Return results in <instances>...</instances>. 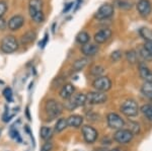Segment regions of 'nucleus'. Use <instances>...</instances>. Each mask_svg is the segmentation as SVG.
Returning <instances> with one entry per match:
<instances>
[{
	"label": "nucleus",
	"instance_id": "39",
	"mask_svg": "<svg viewBox=\"0 0 152 151\" xmlns=\"http://www.w3.org/2000/svg\"><path fill=\"white\" fill-rule=\"evenodd\" d=\"M72 5H73L72 2H70V3H68L67 5H66L65 8H64V10H63V12H64V13H65V12H68V10H69V9L71 8V7H72Z\"/></svg>",
	"mask_w": 152,
	"mask_h": 151
},
{
	"label": "nucleus",
	"instance_id": "41",
	"mask_svg": "<svg viewBox=\"0 0 152 151\" xmlns=\"http://www.w3.org/2000/svg\"><path fill=\"white\" fill-rule=\"evenodd\" d=\"M26 117H28V120H29V121H31V115H29V109H28V107H26Z\"/></svg>",
	"mask_w": 152,
	"mask_h": 151
},
{
	"label": "nucleus",
	"instance_id": "32",
	"mask_svg": "<svg viewBox=\"0 0 152 151\" xmlns=\"http://www.w3.org/2000/svg\"><path fill=\"white\" fill-rule=\"evenodd\" d=\"M3 96L6 98V101H12V90H11V88L6 87V88L3 90Z\"/></svg>",
	"mask_w": 152,
	"mask_h": 151
},
{
	"label": "nucleus",
	"instance_id": "8",
	"mask_svg": "<svg viewBox=\"0 0 152 151\" xmlns=\"http://www.w3.org/2000/svg\"><path fill=\"white\" fill-rule=\"evenodd\" d=\"M107 126L112 129L115 130H120V129H123L125 122L122 119L121 116H119L116 113H110L107 116Z\"/></svg>",
	"mask_w": 152,
	"mask_h": 151
},
{
	"label": "nucleus",
	"instance_id": "12",
	"mask_svg": "<svg viewBox=\"0 0 152 151\" xmlns=\"http://www.w3.org/2000/svg\"><path fill=\"white\" fill-rule=\"evenodd\" d=\"M112 35H113L112 30H110V28H102V30L96 31V33L94 34V42L96 43L97 45H99V44H104L111 39Z\"/></svg>",
	"mask_w": 152,
	"mask_h": 151
},
{
	"label": "nucleus",
	"instance_id": "36",
	"mask_svg": "<svg viewBox=\"0 0 152 151\" xmlns=\"http://www.w3.org/2000/svg\"><path fill=\"white\" fill-rule=\"evenodd\" d=\"M144 48L152 57V41H146L145 44H144Z\"/></svg>",
	"mask_w": 152,
	"mask_h": 151
},
{
	"label": "nucleus",
	"instance_id": "19",
	"mask_svg": "<svg viewBox=\"0 0 152 151\" xmlns=\"http://www.w3.org/2000/svg\"><path fill=\"white\" fill-rule=\"evenodd\" d=\"M36 38H37V34H36V31H26L24 35L21 36V39H20V42L23 45H28V44H31V43H33L34 41L36 40Z\"/></svg>",
	"mask_w": 152,
	"mask_h": 151
},
{
	"label": "nucleus",
	"instance_id": "25",
	"mask_svg": "<svg viewBox=\"0 0 152 151\" xmlns=\"http://www.w3.org/2000/svg\"><path fill=\"white\" fill-rule=\"evenodd\" d=\"M140 111L147 120L152 122V104H144L142 106Z\"/></svg>",
	"mask_w": 152,
	"mask_h": 151
},
{
	"label": "nucleus",
	"instance_id": "35",
	"mask_svg": "<svg viewBox=\"0 0 152 151\" xmlns=\"http://www.w3.org/2000/svg\"><path fill=\"white\" fill-rule=\"evenodd\" d=\"M140 56L143 58L144 60H149V59H151V58H152L150 56V54H149V53L145 50V48H143V49H141V50H140Z\"/></svg>",
	"mask_w": 152,
	"mask_h": 151
},
{
	"label": "nucleus",
	"instance_id": "6",
	"mask_svg": "<svg viewBox=\"0 0 152 151\" xmlns=\"http://www.w3.org/2000/svg\"><path fill=\"white\" fill-rule=\"evenodd\" d=\"M92 86L96 91L105 92L110 90L112 87V81L107 76H100L96 77L94 81H92Z\"/></svg>",
	"mask_w": 152,
	"mask_h": 151
},
{
	"label": "nucleus",
	"instance_id": "21",
	"mask_svg": "<svg viewBox=\"0 0 152 151\" xmlns=\"http://www.w3.org/2000/svg\"><path fill=\"white\" fill-rule=\"evenodd\" d=\"M52 136H53V130L51 127L44 126V127L41 128V130H40L41 139H43L44 141H49L52 138Z\"/></svg>",
	"mask_w": 152,
	"mask_h": 151
},
{
	"label": "nucleus",
	"instance_id": "42",
	"mask_svg": "<svg viewBox=\"0 0 152 151\" xmlns=\"http://www.w3.org/2000/svg\"><path fill=\"white\" fill-rule=\"evenodd\" d=\"M109 151H120V149H119V148H114V149H111Z\"/></svg>",
	"mask_w": 152,
	"mask_h": 151
},
{
	"label": "nucleus",
	"instance_id": "33",
	"mask_svg": "<svg viewBox=\"0 0 152 151\" xmlns=\"http://www.w3.org/2000/svg\"><path fill=\"white\" fill-rule=\"evenodd\" d=\"M52 149H53V143L49 140V141H46L43 144V146H42V148H41V151H52Z\"/></svg>",
	"mask_w": 152,
	"mask_h": 151
},
{
	"label": "nucleus",
	"instance_id": "1",
	"mask_svg": "<svg viewBox=\"0 0 152 151\" xmlns=\"http://www.w3.org/2000/svg\"><path fill=\"white\" fill-rule=\"evenodd\" d=\"M43 0H29L28 12L31 19L36 23H42L45 20V14L43 12Z\"/></svg>",
	"mask_w": 152,
	"mask_h": 151
},
{
	"label": "nucleus",
	"instance_id": "14",
	"mask_svg": "<svg viewBox=\"0 0 152 151\" xmlns=\"http://www.w3.org/2000/svg\"><path fill=\"white\" fill-rule=\"evenodd\" d=\"M75 91V87L72 83H65L62 85V88H61L60 92H59V96L61 98H63L64 101L66 99H69L73 96Z\"/></svg>",
	"mask_w": 152,
	"mask_h": 151
},
{
	"label": "nucleus",
	"instance_id": "4",
	"mask_svg": "<svg viewBox=\"0 0 152 151\" xmlns=\"http://www.w3.org/2000/svg\"><path fill=\"white\" fill-rule=\"evenodd\" d=\"M139 106L134 99H128V101H124L123 104L121 106V112L123 115L126 117H136L139 114Z\"/></svg>",
	"mask_w": 152,
	"mask_h": 151
},
{
	"label": "nucleus",
	"instance_id": "3",
	"mask_svg": "<svg viewBox=\"0 0 152 151\" xmlns=\"http://www.w3.org/2000/svg\"><path fill=\"white\" fill-rule=\"evenodd\" d=\"M0 49L5 54L14 53L18 49V42L14 36H6L2 39L0 44Z\"/></svg>",
	"mask_w": 152,
	"mask_h": 151
},
{
	"label": "nucleus",
	"instance_id": "20",
	"mask_svg": "<svg viewBox=\"0 0 152 151\" xmlns=\"http://www.w3.org/2000/svg\"><path fill=\"white\" fill-rule=\"evenodd\" d=\"M141 92L144 96L152 99V81H145L141 87Z\"/></svg>",
	"mask_w": 152,
	"mask_h": 151
},
{
	"label": "nucleus",
	"instance_id": "13",
	"mask_svg": "<svg viewBox=\"0 0 152 151\" xmlns=\"http://www.w3.org/2000/svg\"><path fill=\"white\" fill-rule=\"evenodd\" d=\"M24 18L20 14H16V15H13L12 18L9 19L8 23H7V26L8 28L12 31H18L19 28H23V26L24 24Z\"/></svg>",
	"mask_w": 152,
	"mask_h": 151
},
{
	"label": "nucleus",
	"instance_id": "11",
	"mask_svg": "<svg viewBox=\"0 0 152 151\" xmlns=\"http://www.w3.org/2000/svg\"><path fill=\"white\" fill-rule=\"evenodd\" d=\"M137 10L142 18H147L152 11V4L149 0H139L136 4Z\"/></svg>",
	"mask_w": 152,
	"mask_h": 151
},
{
	"label": "nucleus",
	"instance_id": "18",
	"mask_svg": "<svg viewBox=\"0 0 152 151\" xmlns=\"http://www.w3.org/2000/svg\"><path fill=\"white\" fill-rule=\"evenodd\" d=\"M88 64V59L86 57L85 58H79L73 63L72 65V71L73 72H79L81 70L84 69L86 67V65Z\"/></svg>",
	"mask_w": 152,
	"mask_h": 151
},
{
	"label": "nucleus",
	"instance_id": "5",
	"mask_svg": "<svg viewBox=\"0 0 152 151\" xmlns=\"http://www.w3.org/2000/svg\"><path fill=\"white\" fill-rule=\"evenodd\" d=\"M134 134L129 129H120L114 134V140L119 144H128L132 141Z\"/></svg>",
	"mask_w": 152,
	"mask_h": 151
},
{
	"label": "nucleus",
	"instance_id": "28",
	"mask_svg": "<svg viewBox=\"0 0 152 151\" xmlns=\"http://www.w3.org/2000/svg\"><path fill=\"white\" fill-rule=\"evenodd\" d=\"M117 5L119 8L121 9H131L132 8V2L129 0H118L117 1Z\"/></svg>",
	"mask_w": 152,
	"mask_h": 151
},
{
	"label": "nucleus",
	"instance_id": "10",
	"mask_svg": "<svg viewBox=\"0 0 152 151\" xmlns=\"http://www.w3.org/2000/svg\"><path fill=\"white\" fill-rule=\"evenodd\" d=\"M81 132H82V135H83V138H84L85 142L88 143V144L94 143L97 139V136H99L97 131L89 125L83 126L81 129Z\"/></svg>",
	"mask_w": 152,
	"mask_h": 151
},
{
	"label": "nucleus",
	"instance_id": "17",
	"mask_svg": "<svg viewBox=\"0 0 152 151\" xmlns=\"http://www.w3.org/2000/svg\"><path fill=\"white\" fill-rule=\"evenodd\" d=\"M67 123L69 127L72 128H80L83 124V117L79 115H71L67 118Z\"/></svg>",
	"mask_w": 152,
	"mask_h": 151
},
{
	"label": "nucleus",
	"instance_id": "40",
	"mask_svg": "<svg viewBox=\"0 0 152 151\" xmlns=\"http://www.w3.org/2000/svg\"><path fill=\"white\" fill-rule=\"evenodd\" d=\"M82 3V0H77V2H76V6H75V9L74 10L76 11L78 8H79V6H80V4Z\"/></svg>",
	"mask_w": 152,
	"mask_h": 151
},
{
	"label": "nucleus",
	"instance_id": "23",
	"mask_svg": "<svg viewBox=\"0 0 152 151\" xmlns=\"http://www.w3.org/2000/svg\"><path fill=\"white\" fill-rule=\"evenodd\" d=\"M72 98H73V101H74L76 108L83 107L85 104L87 103L86 101V94H84V93H78V94H76L74 97H72Z\"/></svg>",
	"mask_w": 152,
	"mask_h": 151
},
{
	"label": "nucleus",
	"instance_id": "27",
	"mask_svg": "<svg viewBox=\"0 0 152 151\" xmlns=\"http://www.w3.org/2000/svg\"><path fill=\"white\" fill-rule=\"evenodd\" d=\"M126 59L129 63H131V64H135V63H137V60H138V54H137L135 50L127 51Z\"/></svg>",
	"mask_w": 152,
	"mask_h": 151
},
{
	"label": "nucleus",
	"instance_id": "43",
	"mask_svg": "<svg viewBox=\"0 0 152 151\" xmlns=\"http://www.w3.org/2000/svg\"><path fill=\"white\" fill-rule=\"evenodd\" d=\"M94 151H107V150H105V149H95Z\"/></svg>",
	"mask_w": 152,
	"mask_h": 151
},
{
	"label": "nucleus",
	"instance_id": "26",
	"mask_svg": "<svg viewBox=\"0 0 152 151\" xmlns=\"http://www.w3.org/2000/svg\"><path fill=\"white\" fill-rule=\"evenodd\" d=\"M104 67H102V65H94L90 69V75H92L94 77H100L104 73Z\"/></svg>",
	"mask_w": 152,
	"mask_h": 151
},
{
	"label": "nucleus",
	"instance_id": "2",
	"mask_svg": "<svg viewBox=\"0 0 152 151\" xmlns=\"http://www.w3.org/2000/svg\"><path fill=\"white\" fill-rule=\"evenodd\" d=\"M63 109H64L63 104H61L59 101L53 98L48 99L45 104V111L47 113L48 117L50 118V120L56 119L57 117L60 116L63 113Z\"/></svg>",
	"mask_w": 152,
	"mask_h": 151
},
{
	"label": "nucleus",
	"instance_id": "24",
	"mask_svg": "<svg viewBox=\"0 0 152 151\" xmlns=\"http://www.w3.org/2000/svg\"><path fill=\"white\" fill-rule=\"evenodd\" d=\"M68 127L67 119L65 118H60L57 121V123L55 124V132L61 133L62 131H64L66 128Z\"/></svg>",
	"mask_w": 152,
	"mask_h": 151
},
{
	"label": "nucleus",
	"instance_id": "16",
	"mask_svg": "<svg viewBox=\"0 0 152 151\" xmlns=\"http://www.w3.org/2000/svg\"><path fill=\"white\" fill-rule=\"evenodd\" d=\"M139 75L144 81H152V72L145 63H139Z\"/></svg>",
	"mask_w": 152,
	"mask_h": 151
},
{
	"label": "nucleus",
	"instance_id": "30",
	"mask_svg": "<svg viewBox=\"0 0 152 151\" xmlns=\"http://www.w3.org/2000/svg\"><path fill=\"white\" fill-rule=\"evenodd\" d=\"M63 107H64L66 109H68V111H73V109H76V106H75L74 101H73L72 97L69 99H66V101H65V104H63Z\"/></svg>",
	"mask_w": 152,
	"mask_h": 151
},
{
	"label": "nucleus",
	"instance_id": "15",
	"mask_svg": "<svg viewBox=\"0 0 152 151\" xmlns=\"http://www.w3.org/2000/svg\"><path fill=\"white\" fill-rule=\"evenodd\" d=\"M99 47L96 44H85L81 47V52L85 57H94L99 53Z\"/></svg>",
	"mask_w": 152,
	"mask_h": 151
},
{
	"label": "nucleus",
	"instance_id": "7",
	"mask_svg": "<svg viewBox=\"0 0 152 151\" xmlns=\"http://www.w3.org/2000/svg\"><path fill=\"white\" fill-rule=\"evenodd\" d=\"M114 12H115V8L112 4L104 3L97 9V11L95 12L94 16H95V18L99 19V20H102V19H107V18H112V16L114 15Z\"/></svg>",
	"mask_w": 152,
	"mask_h": 151
},
{
	"label": "nucleus",
	"instance_id": "37",
	"mask_svg": "<svg viewBox=\"0 0 152 151\" xmlns=\"http://www.w3.org/2000/svg\"><path fill=\"white\" fill-rule=\"evenodd\" d=\"M6 26H7L6 20L3 18H0V31H4Z\"/></svg>",
	"mask_w": 152,
	"mask_h": 151
},
{
	"label": "nucleus",
	"instance_id": "22",
	"mask_svg": "<svg viewBox=\"0 0 152 151\" xmlns=\"http://www.w3.org/2000/svg\"><path fill=\"white\" fill-rule=\"evenodd\" d=\"M89 40H90L89 35H88V33H86V31H84L78 33V35L76 36V42L82 46L85 45V44H87L89 42Z\"/></svg>",
	"mask_w": 152,
	"mask_h": 151
},
{
	"label": "nucleus",
	"instance_id": "31",
	"mask_svg": "<svg viewBox=\"0 0 152 151\" xmlns=\"http://www.w3.org/2000/svg\"><path fill=\"white\" fill-rule=\"evenodd\" d=\"M122 58V52L120 50H116L111 54V60L113 62H118Z\"/></svg>",
	"mask_w": 152,
	"mask_h": 151
},
{
	"label": "nucleus",
	"instance_id": "9",
	"mask_svg": "<svg viewBox=\"0 0 152 151\" xmlns=\"http://www.w3.org/2000/svg\"><path fill=\"white\" fill-rule=\"evenodd\" d=\"M107 96L104 92L100 91H90L86 94V101L90 104H100L107 101Z\"/></svg>",
	"mask_w": 152,
	"mask_h": 151
},
{
	"label": "nucleus",
	"instance_id": "38",
	"mask_svg": "<svg viewBox=\"0 0 152 151\" xmlns=\"http://www.w3.org/2000/svg\"><path fill=\"white\" fill-rule=\"evenodd\" d=\"M48 40H49V38H48V34H46L45 36H44V40L42 41V42L40 43V46H41L42 48H45V46L47 45Z\"/></svg>",
	"mask_w": 152,
	"mask_h": 151
},
{
	"label": "nucleus",
	"instance_id": "29",
	"mask_svg": "<svg viewBox=\"0 0 152 151\" xmlns=\"http://www.w3.org/2000/svg\"><path fill=\"white\" fill-rule=\"evenodd\" d=\"M140 35L146 41H152V31H149L148 28H142L140 31Z\"/></svg>",
	"mask_w": 152,
	"mask_h": 151
},
{
	"label": "nucleus",
	"instance_id": "34",
	"mask_svg": "<svg viewBox=\"0 0 152 151\" xmlns=\"http://www.w3.org/2000/svg\"><path fill=\"white\" fill-rule=\"evenodd\" d=\"M7 10V5L5 2L3 1H0V18H3L4 13Z\"/></svg>",
	"mask_w": 152,
	"mask_h": 151
}]
</instances>
